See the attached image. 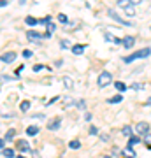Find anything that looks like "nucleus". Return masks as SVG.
Masks as SVG:
<instances>
[{
  "instance_id": "obj_1",
  "label": "nucleus",
  "mask_w": 151,
  "mask_h": 158,
  "mask_svg": "<svg viewBox=\"0 0 151 158\" xmlns=\"http://www.w3.org/2000/svg\"><path fill=\"white\" fill-rule=\"evenodd\" d=\"M149 55H151V49H149V48H144V49H139V51H135V53H132L130 56H125L123 62H125V63H132L134 60L146 58V56H149Z\"/></svg>"
},
{
  "instance_id": "obj_2",
  "label": "nucleus",
  "mask_w": 151,
  "mask_h": 158,
  "mask_svg": "<svg viewBox=\"0 0 151 158\" xmlns=\"http://www.w3.org/2000/svg\"><path fill=\"white\" fill-rule=\"evenodd\" d=\"M97 83H99V86H100V88H106V86H109V85L112 83V76H111L109 72H106V70H104V72L99 76Z\"/></svg>"
},
{
  "instance_id": "obj_3",
  "label": "nucleus",
  "mask_w": 151,
  "mask_h": 158,
  "mask_svg": "<svg viewBox=\"0 0 151 158\" xmlns=\"http://www.w3.org/2000/svg\"><path fill=\"white\" fill-rule=\"evenodd\" d=\"M107 12H109V16H111L114 21H118L120 25H123V27H132V23H130V21H125V19H121V18H120L116 12H114V9H109Z\"/></svg>"
},
{
  "instance_id": "obj_4",
  "label": "nucleus",
  "mask_w": 151,
  "mask_h": 158,
  "mask_svg": "<svg viewBox=\"0 0 151 158\" xmlns=\"http://www.w3.org/2000/svg\"><path fill=\"white\" fill-rule=\"evenodd\" d=\"M14 60H16V53L14 51H7V53H4L0 56V62H4V63H12Z\"/></svg>"
},
{
  "instance_id": "obj_5",
  "label": "nucleus",
  "mask_w": 151,
  "mask_h": 158,
  "mask_svg": "<svg viewBox=\"0 0 151 158\" xmlns=\"http://www.w3.org/2000/svg\"><path fill=\"white\" fill-rule=\"evenodd\" d=\"M135 132L139 135H144L146 132H149V125L146 123V121H139V123L135 125Z\"/></svg>"
},
{
  "instance_id": "obj_6",
  "label": "nucleus",
  "mask_w": 151,
  "mask_h": 158,
  "mask_svg": "<svg viewBox=\"0 0 151 158\" xmlns=\"http://www.w3.org/2000/svg\"><path fill=\"white\" fill-rule=\"evenodd\" d=\"M134 44H135V37H134V35H127V37L123 39V42H121V46L127 48V49H132Z\"/></svg>"
},
{
  "instance_id": "obj_7",
  "label": "nucleus",
  "mask_w": 151,
  "mask_h": 158,
  "mask_svg": "<svg viewBox=\"0 0 151 158\" xmlns=\"http://www.w3.org/2000/svg\"><path fill=\"white\" fill-rule=\"evenodd\" d=\"M60 125H62V118H55V119H51L49 123H48V128L49 130H58Z\"/></svg>"
},
{
  "instance_id": "obj_8",
  "label": "nucleus",
  "mask_w": 151,
  "mask_h": 158,
  "mask_svg": "<svg viewBox=\"0 0 151 158\" xmlns=\"http://www.w3.org/2000/svg\"><path fill=\"white\" fill-rule=\"evenodd\" d=\"M104 39H106L107 42H114V44H121V42H123V39H118V37H114L112 34H104Z\"/></svg>"
},
{
  "instance_id": "obj_9",
  "label": "nucleus",
  "mask_w": 151,
  "mask_h": 158,
  "mask_svg": "<svg viewBox=\"0 0 151 158\" xmlns=\"http://www.w3.org/2000/svg\"><path fill=\"white\" fill-rule=\"evenodd\" d=\"M42 37V34H39V32H35V30H30V32H27V39L28 40H37Z\"/></svg>"
},
{
  "instance_id": "obj_10",
  "label": "nucleus",
  "mask_w": 151,
  "mask_h": 158,
  "mask_svg": "<svg viewBox=\"0 0 151 158\" xmlns=\"http://www.w3.org/2000/svg\"><path fill=\"white\" fill-rule=\"evenodd\" d=\"M62 81H63V86H65L67 90H72V88H74V81H72V77H69V76H65V77H63Z\"/></svg>"
},
{
  "instance_id": "obj_11",
  "label": "nucleus",
  "mask_w": 151,
  "mask_h": 158,
  "mask_svg": "<svg viewBox=\"0 0 151 158\" xmlns=\"http://www.w3.org/2000/svg\"><path fill=\"white\" fill-rule=\"evenodd\" d=\"M18 148H19V151H32V149H30V146H28V142L27 141H18V144H16Z\"/></svg>"
},
{
  "instance_id": "obj_12",
  "label": "nucleus",
  "mask_w": 151,
  "mask_h": 158,
  "mask_svg": "<svg viewBox=\"0 0 151 158\" xmlns=\"http://www.w3.org/2000/svg\"><path fill=\"white\" fill-rule=\"evenodd\" d=\"M25 23H27L28 27H35V25H39V19L34 16H27L25 18Z\"/></svg>"
},
{
  "instance_id": "obj_13",
  "label": "nucleus",
  "mask_w": 151,
  "mask_h": 158,
  "mask_svg": "<svg viewBox=\"0 0 151 158\" xmlns=\"http://www.w3.org/2000/svg\"><path fill=\"white\" fill-rule=\"evenodd\" d=\"M84 48H86V46L76 44V46H72V53H74V55H83V53H84Z\"/></svg>"
},
{
  "instance_id": "obj_14",
  "label": "nucleus",
  "mask_w": 151,
  "mask_h": 158,
  "mask_svg": "<svg viewBox=\"0 0 151 158\" xmlns=\"http://www.w3.org/2000/svg\"><path fill=\"white\" fill-rule=\"evenodd\" d=\"M37 134H39V127H34V125H32V127L27 128V135L34 137V135H37Z\"/></svg>"
},
{
  "instance_id": "obj_15",
  "label": "nucleus",
  "mask_w": 151,
  "mask_h": 158,
  "mask_svg": "<svg viewBox=\"0 0 151 158\" xmlns=\"http://www.w3.org/2000/svg\"><path fill=\"white\" fill-rule=\"evenodd\" d=\"M121 100H123V97H121L120 93H118V95L111 97V98H107V104H120Z\"/></svg>"
},
{
  "instance_id": "obj_16",
  "label": "nucleus",
  "mask_w": 151,
  "mask_h": 158,
  "mask_svg": "<svg viewBox=\"0 0 151 158\" xmlns=\"http://www.w3.org/2000/svg\"><path fill=\"white\" fill-rule=\"evenodd\" d=\"M62 102H63V106H65V107H69V106H76V100L70 98V97H63Z\"/></svg>"
},
{
  "instance_id": "obj_17",
  "label": "nucleus",
  "mask_w": 151,
  "mask_h": 158,
  "mask_svg": "<svg viewBox=\"0 0 151 158\" xmlns=\"http://www.w3.org/2000/svg\"><path fill=\"white\" fill-rule=\"evenodd\" d=\"M142 141H144L146 148H148V149H151V132H146V134H144V139H142Z\"/></svg>"
},
{
  "instance_id": "obj_18",
  "label": "nucleus",
  "mask_w": 151,
  "mask_h": 158,
  "mask_svg": "<svg viewBox=\"0 0 151 158\" xmlns=\"http://www.w3.org/2000/svg\"><path fill=\"white\" fill-rule=\"evenodd\" d=\"M14 135H16V130H7V134H6V137H4V141H12V139H14Z\"/></svg>"
},
{
  "instance_id": "obj_19",
  "label": "nucleus",
  "mask_w": 151,
  "mask_h": 158,
  "mask_svg": "<svg viewBox=\"0 0 151 158\" xmlns=\"http://www.w3.org/2000/svg\"><path fill=\"white\" fill-rule=\"evenodd\" d=\"M121 134L127 135V137H130V135H132V127H130V125H125L123 128H121Z\"/></svg>"
},
{
  "instance_id": "obj_20",
  "label": "nucleus",
  "mask_w": 151,
  "mask_h": 158,
  "mask_svg": "<svg viewBox=\"0 0 151 158\" xmlns=\"http://www.w3.org/2000/svg\"><path fill=\"white\" fill-rule=\"evenodd\" d=\"M114 86H116V90L120 91V93L127 90V85H125V83H121V81H116V83H114Z\"/></svg>"
},
{
  "instance_id": "obj_21",
  "label": "nucleus",
  "mask_w": 151,
  "mask_h": 158,
  "mask_svg": "<svg viewBox=\"0 0 151 158\" xmlns=\"http://www.w3.org/2000/svg\"><path fill=\"white\" fill-rule=\"evenodd\" d=\"M120 9H125V7H128V6H132L130 4V0H118V4H116Z\"/></svg>"
},
{
  "instance_id": "obj_22",
  "label": "nucleus",
  "mask_w": 151,
  "mask_h": 158,
  "mask_svg": "<svg viewBox=\"0 0 151 158\" xmlns=\"http://www.w3.org/2000/svg\"><path fill=\"white\" fill-rule=\"evenodd\" d=\"M139 142H141V139H139L137 135H134V137L130 135V139H128V146H130V148L135 146V144H139Z\"/></svg>"
},
{
  "instance_id": "obj_23",
  "label": "nucleus",
  "mask_w": 151,
  "mask_h": 158,
  "mask_svg": "<svg viewBox=\"0 0 151 158\" xmlns=\"http://www.w3.org/2000/svg\"><path fill=\"white\" fill-rule=\"evenodd\" d=\"M132 90H137V91H141V90H144L146 86L142 85V83H132V86H130Z\"/></svg>"
},
{
  "instance_id": "obj_24",
  "label": "nucleus",
  "mask_w": 151,
  "mask_h": 158,
  "mask_svg": "<svg viewBox=\"0 0 151 158\" xmlns=\"http://www.w3.org/2000/svg\"><path fill=\"white\" fill-rule=\"evenodd\" d=\"M19 109H21L23 113H27L28 109H30V102H28V100H23V102H21V106H19Z\"/></svg>"
},
{
  "instance_id": "obj_25",
  "label": "nucleus",
  "mask_w": 151,
  "mask_h": 158,
  "mask_svg": "<svg viewBox=\"0 0 151 158\" xmlns=\"http://www.w3.org/2000/svg\"><path fill=\"white\" fill-rule=\"evenodd\" d=\"M69 148H70V149H79V148H81V142L79 141H70L69 142Z\"/></svg>"
},
{
  "instance_id": "obj_26",
  "label": "nucleus",
  "mask_w": 151,
  "mask_h": 158,
  "mask_svg": "<svg viewBox=\"0 0 151 158\" xmlns=\"http://www.w3.org/2000/svg\"><path fill=\"white\" fill-rule=\"evenodd\" d=\"M60 46H62V49H67V48H70V42L67 39H62L60 40Z\"/></svg>"
},
{
  "instance_id": "obj_27",
  "label": "nucleus",
  "mask_w": 151,
  "mask_h": 158,
  "mask_svg": "<svg viewBox=\"0 0 151 158\" xmlns=\"http://www.w3.org/2000/svg\"><path fill=\"white\" fill-rule=\"evenodd\" d=\"M76 106H78V109L84 111V109H86V102H84V100H78V102H76Z\"/></svg>"
},
{
  "instance_id": "obj_28",
  "label": "nucleus",
  "mask_w": 151,
  "mask_h": 158,
  "mask_svg": "<svg viewBox=\"0 0 151 158\" xmlns=\"http://www.w3.org/2000/svg\"><path fill=\"white\" fill-rule=\"evenodd\" d=\"M125 12H127V14H128V16H134V14H135V9H134V6H132V7H125Z\"/></svg>"
},
{
  "instance_id": "obj_29",
  "label": "nucleus",
  "mask_w": 151,
  "mask_h": 158,
  "mask_svg": "<svg viewBox=\"0 0 151 158\" xmlns=\"http://www.w3.org/2000/svg\"><path fill=\"white\" fill-rule=\"evenodd\" d=\"M4 156H6V158H12V156H14V151H12V149H4Z\"/></svg>"
},
{
  "instance_id": "obj_30",
  "label": "nucleus",
  "mask_w": 151,
  "mask_h": 158,
  "mask_svg": "<svg viewBox=\"0 0 151 158\" xmlns=\"http://www.w3.org/2000/svg\"><path fill=\"white\" fill-rule=\"evenodd\" d=\"M58 21H60V23H69V19H67V16H65V14H62V12H60V14H58Z\"/></svg>"
},
{
  "instance_id": "obj_31",
  "label": "nucleus",
  "mask_w": 151,
  "mask_h": 158,
  "mask_svg": "<svg viewBox=\"0 0 151 158\" xmlns=\"http://www.w3.org/2000/svg\"><path fill=\"white\" fill-rule=\"evenodd\" d=\"M46 28H48V32H49V34H53V32H55V23H48V25H46Z\"/></svg>"
},
{
  "instance_id": "obj_32",
  "label": "nucleus",
  "mask_w": 151,
  "mask_h": 158,
  "mask_svg": "<svg viewBox=\"0 0 151 158\" xmlns=\"http://www.w3.org/2000/svg\"><path fill=\"white\" fill-rule=\"evenodd\" d=\"M49 21H51V18H49V16H46V18H42V19H39V23H42V25H48Z\"/></svg>"
},
{
  "instance_id": "obj_33",
  "label": "nucleus",
  "mask_w": 151,
  "mask_h": 158,
  "mask_svg": "<svg viewBox=\"0 0 151 158\" xmlns=\"http://www.w3.org/2000/svg\"><path fill=\"white\" fill-rule=\"evenodd\" d=\"M23 56H25V58H30V56H32V51H30V49H25V51H23Z\"/></svg>"
},
{
  "instance_id": "obj_34",
  "label": "nucleus",
  "mask_w": 151,
  "mask_h": 158,
  "mask_svg": "<svg viewBox=\"0 0 151 158\" xmlns=\"http://www.w3.org/2000/svg\"><path fill=\"white\" fill-rule=\"evenodd\" d=\"M90 134H91V135H97V134H99L97 127H91V128H90Z\"/></svg>"
},
{
  "instance_id": "obj_35",
  "label": "nucleus",
  "mask_w": 151,
  "mask_h": 158,
  "mask_svg": "<svg viewBox=\"0 0 151 158\" xmlns=\"http://www.w3.org/2000/svg\"><path fill=\"white\" fill-rule=\"evenodd\" d=\"M141 2H142V0H130V4H132V6H139Z\"/></svg>"
},
{
  "instance_id": "obj_36",
  "label": "nucleus",
  "mask_w": 151,
  "mask_h": 158,
  "mask_svg": "<svg viewBox=\"0 0 151 158\" xmlns=\"http://www.w3.org/2000/svg\"><path fill=\"white\" fill-rule=\"evenodd\" d=\"M42 69H44L42 65H34V70H35V72H39V70H42Z\"/></svg>"
},
{
  "instance_id": "obj_37",
  "label": "nucleus",
  "mask_w": 151,
  "mask_h": 158,
  "mask_svg": "<svg viewBox=\"0 0 151 158\" xmlns=\"http://www.w3.org/2000/svg\"><path fill=\"white\" fill-rule=\"evenodd\" d=\"M91 118H93V116H91L90 113H86V116H84V119H86V121H91Z\"/></svg>"
},
{
  "instance_id": "obj_38",
  "label": "nucleus",
  "mask_w": 151,
  "mask_h": 158,
  "mask_svg": "<svg viewBox=\"0 0 151 158\" xmlns=\"http://www.w3.org/2000/svg\"><path fill=\"white\" fill-rule=\"evenodd\" d=\"M100 139H102V141H109V135H107V134H102Z\"/></svg>"
},
{
  "instance_id": "obj_39",
  "label": "nucleus",
  "mask_w": 151,
  "mask_h": 158,
  "mask_svg": "<svg viewBox=\"0 0 151 158\" xmlns=\"http://www.w3.org/2000/svg\"><path fill=\"white\" fill-rule=\"evenodd\" d=\"M7 4H9V2H7V0H0V7H6Z\"/></svg>"
},
{
  "instance_id": "obj_40",
  "label": "nucleus",
  "mask_w": 151,
  "mask_h": 158,
  "mask_svg": "<svg viewBox=\"0 0 151 158\" xmlns=\"http://www.w3.org/2000/svg\"><path fill=\"white\" fill-rule=\"evenodd\" d=\"M62 63H63L62 60H58V62H55V67H62Z\"/></svg>"
},
{
  "instance_id": "obj_41",
  "label": "nucleus",
  "mask_w": 151,
  "mask_h": 158,
  "mask_svg": "<svg viewBox=\"0 0 151 158\" xmlns=\"http://www.w3.org/2000/svg\"><path fill=\"white\" fill-rule=\"evenodd\" d=\"M4 144H6V141H4V139H0V149L4 148Z\"/></svg>"
},
{
  "instance_id": "obj_42",
  "label": "nucleus",
  "mask_w": 151,
  "mask_h": 158,
  "mask_svg": "<svg viewBox=\"0 0 151 158\" xmlns=\"http://www.w3.org/2000/svg\"><path fill=\"white\" fill-rule=\"evenodd\" d=\"M32 156H34V158H39V155H37V153H34V151H32Z\"/></svg>"
},
{
  "instance_id": "obj_43",
  "label": "nucleus",
  "mask_w": 151,
  "mask_h": 158,
  "mask_svg": "<svg viewBox=\"0 0 151 158\" xmlns=\"http://www.w3.org/2000/svg\"><path fill=\"white\" fill-rule=\"evenodd\" d=\"M148 106H151V98H148Z\"/></svg>"
},
{
  "instance_id": "obj_44",
  "label": "nucleus",
  "mask_w": 151,
  "mask_h": 158,
  "mask_svg": "<svg viewBox=\"0 0 151 158\" xmlns=\"http://www.w3.org/2000/svg\"><path fill=\"white\" fill-rule=\"evenodd\" d=\"M104 158H112V156H109V155H106V156H104Z\"/></svg>"
},
{
  "instance_id": "obj_45",
  "label": "nucleus",
  "mask_w": 151,
  "mask_h": 158,
  "mask_svg": "<svg viewBox=\"0 0 151 158\" xmlns=\"http://www.w3.org/2000/svg\"><path fill=\"white\" fill-rule=\"evenodd\" d=\"M18 158H25V156H18Z\"/></svg>"
}]
</instances>
